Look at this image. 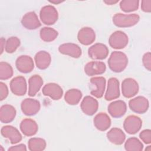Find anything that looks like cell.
I'll list each match as a JSON object with an SVG mask.
<instances>
[{"instance_id": "1", "label": "cell", "mask_w": 151, "mask_h": 151, "mask_svg": "<svg viewBox=\"0 0 151 151\" xmlns=\"http://www.w3.org/2000/svg\"><path fill=\"white\" fill-rule=\"evenodd\" d=\"M127 64L128 58L122 51H113L110 54L108 60L109 67L114 73L122 72L125 70Z\"/></svg>"}, {"instance_id": "2", "label": "cell", "mask_w": 151, "mask_h": 151, "mask_svg": "<svg viewBox=\"0 0 151 151\" xmlns=\"http://www.w3.org/2000/svg\"><path fill=\"white\" fill-rule=\"evenodd\" d=\"M140 17L136 14H124L117 13L113 17V22L117 27L127 28L131 27L138 23Z\"/></svg>"}, {"instance_id": "3", "label": "cell", "mask_w": 151, "mask_h": 151, "mask_svg": "<svg viewBox=\"0 0 151 151\" xmlns=\"http://www.w3.org/2000/svg\"><path fill=\"white\" fill-rule=\"evenodd\" d=\"M40 18L41 22L47 25L54 24L58 18L56 8L51 5L43 6L40 12Z\"/></svg>"}, {"instance_id": "4", "label": "cell", "mask_w": 151, "mask_h": 151, "mask_svg": "<svg viewBox=\"0 0 151 151\" xmlns=\"http://www.w3.org/2000/svg\"><path fill=\"white\" fill-rule=\"evenodd\" d=\"M129 38L126 34L122 31H116L112 33L109 38L110 46L114 49H122L128 44Z\"/></svg>"}, {"instance_id": "5", "label": "cell", "mask_w": 151, "mask_h": 151, "mask_svg": "<svg viewBox=\"0 0 151 151\" xmlns=\"http://www.w3.org/2000/svg\"><path fill=\"white\" fill-rule=\"evenodd\" d=\"M129 107L134 113L143 114L147 111L149 103L146 97L139 96L129 100Z\"/></svg>"}, {"instance_id": "6", "label": "cell", "mask_w": 151, "mask_h": 151, "mask_svg": "<svg viewBox=\"0 0 151 151\" xmlns=\"http://www.w3.org/2000/svg\"><path fill=\"white\" fill-rule=\"evenodd\" d=\"M137 82L132 78H126L122 83V93L126 98H132L139 92Z\"/></svg>"}, {"instance_id": "7", "label": "cell", "mask_w": 151, "mask_h": 151, "mask_svg": "<svg viewBox=\"0 0 151 151\" xmlns=\"http://www.w3.org/2000/svg\"><path fill=\"white\" fill-rule=\"evenodd\" d=\"M109 51V48L105 44L96 43L88 49V55L93 60H101L108 56Z\"/></svg>"}, {"instance_id": "8", "label": "cell", "mask_w": 151, "mask_h": 151, "mask_svg": "<svg viewBox=\"0 0 151 151\" xmlns=\"http://www.w3.org/2000/svg\"><path fill=\"white\" fill-rule=\"evenodd\" d=\"M142 121L140 117L135 115H130L124 120L123 128L126 132L130 134L137 133L141 129Z\"/></svg>"}, {"instance_id": "9", "label": "cell", "mask_w": 151, "mask_h": 151, "mask_svg": "<svg viewBox=\"0 0 151 151\" xmlns=\"http://www.w3.org/2000/svg\"><path fill=\"white\" fill-rule=\"evenodd\" d=\"M41 104L38 100L31 98L24 99L21 104L22 112L26 116H32L36 114L40 110Z\"/></svg>"}, {"instance_id": "10", "label": "cell", "mask_w": 151, "mask_h": 151, "mask_svg": "<svg viewBox=\"0 0 151 151\" xmlns=\"http://www.w3.org/2000/svg\"><path fill=\"white\" fill-rule=\"evenodd\" d=\"M10 89L12 93L17 96L25 94L27 90V81L23 76H17L10 81Z\"/></svg>"}, {"instance_id": "11", "label": "cell", "mask_w": 151, "mask_h": 151, "mask_svg": "<svg viewBox=\"0 0 151 151\" xmlns=\"http://www.w3.org/2000/svg\"><path fill=\"white\" fill-rule=\"evenodd\" d=\"M80 107L82 111L87 116H93L97 111L99 108L98 101L92 96H85L82 100Z\"/></svg>"}, {"instance_id": "12", "label": "cell", "mask_w": 151, "mask_h": 151, "mask_svg": "<svg viewBox=\"0 0 151 151\" xmlns=\"http://www.w3.org/2000/svg\"><path fill=\"white\" fill-rule=\"evenodd\" d=\"M42 93L44 96L50 97L54 100H60L63 95V88L58 84L54 83H50L44 85Z\"/></svg>"}, {"instance_id": "13", "label": "cell", "mask_w": 151, "mask_h": 151, "mask_svg": "<svg viewBox=\"0 0 151 151\" xmlns=\"http://www.w3.org/2000/svg\"><path fill=\"white\" fill-rule=\"evenodd\" d=\"M15 66L19 72L26 74L32 71L34 68V63L30 56L22 55L17 58Z\"/></svg>"}, {"instance_id": "14", "label": "cell", "mask_w": 151, "mask_h": 151, "mask_svg": "<svg viewBox=\"0 0 151 151\" xmlns=\"http://www.w3.org/2000/svg\"><path fill=\"white\" fill-rule=\"evenodd\" d=\"M120 96L119 81L115 77L110 78L107 82V90L104 98L107 101H111L119 98Z\"/></svg>"}, {"instance_id": "15", "label": "cell", "mask_w": 151, "mask_h": 151, "mask_svg": "<svg viewBox=\"0 0 151 151\" xmlns=\"http://www.w3.org/2000/svg\"><path fill=\"white\" fill-rule=\"evenodd\" d=\"M1 133L2 136L8 139L11 144H17L22 140V135L20 132L12 126H3L1 129Z\"/></svg>"}, {"instance_id": "16", "label": "cell", "mask_w": 151, "mask_h": 151, "mask_svg": "<svg viewBox=\"0 0 151 151\" xmlns=\"http://www.w3.org/2000/svg\"><path fill=\"white\" fill-rule=\"evenodd\" d=\"M107 110L111 117L114 118H120L126 113L127 111V105L123 100H116L109 104Z\"/></svg>"}, {"instance_id": "17", "label": "cell", "mask_w": 151, "mask_h": 151, "mask_svg": "<svg viewBox=\"0 0 151 151\" xmlns=\"http://www.w3.org/2000/svg\"><path fill=\"white\" fill-rule=\"evenodd\" d=\"M106 70L105 64L102 61H93L87 63L84 68V73L88 76H94L103 74Z\"/></svg>"}, {"instance_id": "18", "label": "cell", "mask_w": 151, "mask_h": 151, "mask_svg": "<svg viewBox=\"0 0 151 151\" xmlns=\"http://www.w3.org/2000/svg\"><path fill=\"white\" fill-rule=\"evenodd\" d=\"M90 83L95 87L91 89V94L98 99L102 97L106 88V78L103 77H94L90 79Z\"/></svg>"}, {"instance_id": "19", "label": "cell", "mask_w": 151, "mask_h": 151, "mask_svg": "<svg viewBox=\"0 0 151 151\" xmlns=\"http://www.w3.org/2000/svg\"><path fill=\"white\" fill-rule=\"evenodd\" d=\"M58 51L62 54L68 55L74 58L80 57L82 54L81 48L77 44L71 42L60 45L58 47Z\"/></svg>"}, {"instance_id": "20", "label": "cell", "mask_w": 151, "mask_h": 151, "mask_svg": "<svg viewBox=\"0 0 151 151\" xmlns=\"http://www.w3.org/2000/svg\"><path fill=\"white\" fill-rule=\"evenodd\" d=\"M21 24L27 29H35L41 25L37 15L34 11L26 13L21 19Z\"/></svg>"}, {"instance_id": "21", "label": "cell", "mask_w": 151, "mask_h": 151, "mask_svg": "<svg viewBox=\"0 0 151 151\" xmlns=\"http://www.w3.org/2000/svg\"><path fill=\"white\" fill-rule=\"evenodd\" d=\"M77 39L81 44L89 45L95 41L96 33L90 27H83L79 30L77 34Z\"/></svg>"}, {"instance_id": "22", "label": "cell", "mask_w": 151, "mask_h": 151, "mask_svg": "<svg viewBox=\"0 0 151 151\" xmlns=\"http://www.w3.org/2000/svg\"><path fill=\"white\" fill-rule=\"evenodd\" d=\"M19 128L22 134L26 136H32L35 135L38 130L37 122L34 120L29 118L24 119L21 121Z\"/></svg>"}, {"instance_id": "23", "label": "cell", "mask_w": 151, "mask_h": 151, "mask_svg": "<svg viewBox=\"0 0 151 151\" xmlns=\"http://www.w3.org/2000/svg\"><path fill=\"white\" fill-rule=\"evenodd\" d=\"M95 127L100 131L107 130L111 125V119L109 115L105 113H99L93 119Z\"/></svg>"}, {"instance_id": "24", "label": "cell", "mask_w": 151, "mask_h": 151, "mask_svg": "<svg viewBox=\"0 0 151 151\" xmlns=\"http://www.w3.org/2000/svg\"><path fill=\"white\" fill-rule=\"evenodd\" d=\"M15 108L10 104H4L0 109V120L3 123L12 122L16 116Z\"/></svg>"}, {"instance_id": "25", "label": "cell", "mask_w": 151, "mask_h": 151, "mask_svg": "<svg viewBox=\"0 0 151 151\" xmlns=\"http://www.w3.org/2000/svg\"><path fill=\"white\" fill-rule=\"evenodd\" d=\"M35 65L40 70L47 68L51 64V55L45 51H40L36 53L34 57Z\"/></svg>"}, {"instance_id": "26", "label": "cell", "mask_w": 151, "mask_h": 151, "mask_svg": "<svg viewBox=\"0 0 151 151\" xmlns=\"http://www.w3.org/2000/svg\"><path fill=\"white\" fill-rule=\"evenodd\" d=\"M107 139L113 144L116 145H122L126 139V135L123 131L117 127L111 129L107 133Z\"/></svg>"}, {"instance_id": "27", "label": "cell", "mask_w": 151, "mask_h": 151, "mask_svg": "<svg viewBox=\"0 0 151 151\" xmlns=\"http://www.w3.org/2000/svg\"><path fill=\"white\" fill-rule=\"evenodd\" d=\"M42 85L43 80L40 76L37 74L32 76L28 80V95L30 97L35 96Z\"/></svg>"}, {"instance_id": "28", "label": "cell", "mask_w": 151, "mask_h": 151, "mask_svg": "<svg viewBox=\"0 0 151 151\" xmlns=\"http://www.w3.org/2000/svg\"><path fill=\"white\" fill-rule=\"evenodd\" d=\"M82 98L81 91L76 88H71L66 91L64 94V100L70 105H76Z\"/></svg>"}, {"instance_id": "29", "label": "cell", "mask_w": 151, "mask_h": 151, "mask_svg": "<svg viewBox=\"0 0 151 151\" xmlns=\"http://www.w3.org/2000/svg\"><path fill=\"white\" fill-rule=\"evenodd\" d=\"M58 35V31L51 27H43L40 29V35L41 39L47 42H52L56 39Z\"/></svg>"}, {"instance_id": "30", "label": "cell", "mask_w": 151, "mask_h": 151, "mask_svg": "<svg viewBox=\"0 0 151 151\" xmlns=\"http://www.w3.org/2000/svg\"><path fill=\"white\" fill-rule=\"evenodd\" d=\"M47 146L45 140L41 137H32L28 142V149L31 151L44 150Z\"/></svg>"}, {"instance_id": "31", "label": "cell", "mask_w": 151, "mask_h": 151, "mask_svg": "<svg viewBox=\"0 0 151 151\" xmlns=\"http://www.w3.org/2000/svg\"><path fill=\"white\" fill-rule=\"evenodd\" d=\"M124 149L128 151H142L143 149V145L137 137H132L125 142Z\"/></svg>"}, {"instance_id": "32", "label": "cell", "mask_w": 151, "mask_h": 151, "mask_svg": "<svg viewBox=\"0 0 151 151\" xmlns=\"http://www.w3.org/2000/svg\"><path fill=\"white\" fill-rule=\"evenodd\" d=\"M139 6L138 0H123L120 2V8L124 12H131L136 11Z\"/></svg>"}, {"instance_id": "33", "label": "cell", "mask_w": 151, "mask_h": 151, "mask_svg": "<svg viewBox=\"0 0 151 151\" xmlns=\"http://www.w3.org/2000/svg\"><path fill=\"white\" fill-rule=\"evenodd\" d=\"M14 74L13 68L11 65L4 61L0 63V79L6 80L10 78Z\"/></svg>"}, {"instance_id": "34", "label": "cell", "mask_w": 151, "mask_h": 151, "mask_svg": "<svg viewBox=\"0 0 151 151\" xmlns=\"http://www.w3.org/2000/svg\"><path fill=\"white\" fill-rule=\"evenodd\" d=\"M20 40L17 37H11L5 42V50L7 53H13L19 47Z\"/></svg>"}, {"instance_id": "35", "label": "cell", "mask_w": 151, "mask_h": 151, "mask_svg": "<svg viewBox=\"0 0 151 151\" xmlns=\"http://www.w3.org/2000/svg\"><path fill=\"white\" fill-rule=\"evenodd\" d=\"M140 139L145 144H150L151 143V130L150 129H145L139 134Z\"/></svg>"}, {"instance_id": "36", "label": "cell", "mask_w": 151, "mask_h": 151, "mask_svg": "<svg viewBox=\"0 0 151 151\" xmlns=\"http://www.w3.org/2000/svg\"><path fill=\"white\" fill-rule=\"evenodd\" d=\"M142 63L145 68L148 71L151 70V53L147 52L143 55Z\"/></svg>"}, {"instance_id": "37", "label": "cell", "mask_w": 151, "mask_h": 151, "mask_svg": "<svg viewBox=\"0 0 151 151\" xmlns=\"http://www.w3.org/2000/svg\"><path fill=\"white\" fill-rule=\"evenodd\" d=\"M8 88L6 84L3 82L0 83V100L2 101L8 96Z\"/></svg>"}, {"instance_id": "38", "label": "cell", "mask_w": 151, "mask_h": 151, "mask_svg": "<svg viewBox=\"0 0 151 151\" xmlns=\"http://www.w3.org/2000/svg\"><path fill=\"white\" fill-rule=\"evenodd\" d=\"M141 9L147 13L151 12V0H143L141 1Z\"/></svg>"}, {"instance_id": "39", "label": "cell", "mask_w": 151, "mask_h": 151, "mask_svg": "<svg viewBox=\"0 0 151 151\" xmlns=\"http://www.w3.org/2000/svg\"><path fill=\"white\" fill-rule=\"evenodd\" d=\"M27 150L26 146L24 144H18L8 148V151H26Z\"/></svg>"}, {"instance_id": "40", "label": "cell", "mask_w": 151, "mask_h": 151, "mask_svg": "<svg viewBox=\"0 0 151 151\" xmlns=\"http://www.w3.org/2000/svg\"><path fill=\"white\" fill-rule=\"evenodd\" d=\"M5 40L4 38H1L0 40V44H1V54H2L4 50L5 49Z\"/></svg>"}, {"instance_id": "41", "label": "cell", "mask_w": 151, "mask_h": 151, "mask_svg": "<svg viewBox=\"0 0 151 151\" xmlns=\"http://www.w3.org/2000/svg\"><path fill=\"white\" fill-rule=\"evenodd\" d=\"M119 2V1L116 0V1H114V0H106V1H103V2L105 3L107 5H114L116 3H117Z\"/></svg>"}, {"instance_id": "42", "label": "cell", "mask_w": 151, "mask_h": 151, "mask_svg": "<svg viewBox=\"0 0 151 151\" xmlns=\"http://www.w3.org/2000/svg\"><path fill=\"white\" fill-rule=\"evenodd\" d=\"M49 2H51V3H52V4H60V3H61V2H64V1H49Z\"/></svg>"}, {"instance_id": "43", "label": "cell", "mask_w": 151, "mask_h": 151, "mask_svg": "<svg viewBox=\"0 0 151 151\" xmlns=\"http://www.w3.org/2000/svg\"><path fill=\"white\" fill-rule=\"evenodd\" d=\"M145 150H147V151H151V146H148L146 149H145Z\"/></svg>"}]
</instances>
